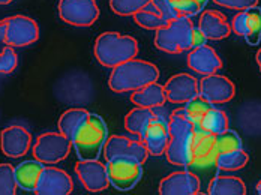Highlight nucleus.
I'll return each instance as SVG.
<instances>
[{
	"mask_svg": "<svg viewBox=\"0 0 261 195\" xmlns=\"http://www.w3.org/2000/svg\"><path fill=\"white\" fill-rule=\"evenodd\" d=\"M249 161L248 153L243 149H236L231 152H224L218 155L216 167L221 171H239L246 167Z\"/></svg>",
	"mask_w": 261,
	"mask_h": 195,
	"instance_id": "obj_28",
	"label": "nucleus"
},
{
	"mask_svg": "<svg viewBox=\"0 0 261 195\" xmlns=\"http://www.w3.org/2000/svg\"><path fill=\"white\" fill-rule=\"evenodd\" d=\"M152 0H110V8L114 14L122 17H132L143 8H146Z\"/></svg>",
	"mask_w": 261,
	"mask_h": 195,
	"instance_id": "obj_32",
	"label": "nucleus"
},
{
	"mask_svg": "<svg viewBox=\"0 0 261 195\" xmlns=\"http://www.w3.org/2000/svg\"><path fill=\"white\" fill-rule=\"evenodd\" d=\"M198 29L204 33L207 41H221L228 38L231 33L230 23L219 11H204L200 17Z\"/></svg>",
	"mask_w": 261,
	"mask_h": 195,
	"instance_id": "obj_21",
	"label": "nucleus"
},
{
	"mask_svg": "<svg viewBox=\"0 0 261 195\" xmlns=\"http://www.w3.org/2000/svg\"><path fill=\"white\" fill-rule=\"evenodd\" d=\"M164 89L167 101L176 105L186 104L188 101L200 95L198 80L186 72L176 74L171 78H168V81L164 84Z\"/></svg>",
	"mask_w": 261,
	"mask_h": 195,
	"instance_id": "obj_13",
	"label": "nucleus"
},
{
	"mask_svg": "<svg viewBox=\"0 0 261 195\" xmlns=\"http://www.w3.org/2000/svg\"><path fill=\"white\" fill-rule=\"evenodd\" d=\"M75 173L81 185L89 192H102L110 186L107 167L98 159H80V162L75 165Z\"/></svg>",
	"mask_w": 261,
	"mask_h": 195,
	"instance_id": "obj_14",
	"label": "nucleus"
},
{
	"mask_svg": "<svg viewBox=\"0 0 261 195\" xmlns=\"http://www.w3.org/2000/svg\"><path fill=\"white\" fill-rule=\"evenodd\" d=\"M159 80V69L153 63L141 59H130L113 68L108 87L114 93L135 92L144 86Z\"/></svg>",
	"mask_w": 261,
	"mask_h": 195,
	"instance_id": "obj_1",
	"label": "nucleus"
},
{
	"mask_svg": "<svg viewBox=\"0 0 261 195\" xmlns=\"http://www.w3.org/2000/svg\"><path fill=\"white\" fill-rule=\"evenodd\" d=\"M0 36L3 38V21H0Z\"/></svg>",
	"mask_w": 261,
	"mask_h": 195,
	"instance_id": "obj_43",
	"label": "nucleus"
},
{
	"mask_svg": "<svg viewBox=\"0 0 261 195\" xmlns=\"http://www.w3.org/2000/svg\"><path fill=\"white\" fill-rule=\"evenodd\" d=\"M200 96L207 99L210 104H225L230 102L236 95L233 81L224 75L212 74L198 80Z\"/></svg>",
	"mask_w": 261,
	"mask_h": 195,
	"instance_id": "obj_10",
	"label": "nucleus"
},
{
	"mask_svg": "<svg viewBox=\"0 0 261 195\" xmlns=\"http://www.w3.org/2000/svg\"><path fill=\"white\" fill-rule=\"evenodd\" d=\"M209 195H245L246 185L236 176H215L207 188Z\"/></svg>",
	"mask_w": 261,
	"mask_h": 195,
	"instance_id": "obj_24",
	"label": "nucleus"
},
{
	"mask_svg": "<svg viewBox=\"0 0 261 195\" xmlns=\"http://www.w3.org/2000/svg\"><path fill=\"white\" fill-rule=\"evenodd\" d=\"M3 42L9 47H29L39 39L38 23L26 15H12L3 20Z\"/></svg>",
	"mask_w": 261,
	"mask_h": 195,
	"instance_id": "obj_6",
	"label": "nucleus"
},
{
	"mask_svg": "<svg viewBox=\"0 0 261 195\" xmlns=\"http://www.w3.org/2000/svg\"><path fill=\"white\" fill-rule=\"evenodd\" d=\"M197 129H203L216 137L218 134L228 129V117L222 110L212 107L207 114L203 117V120L200 122V125L197 126Z\"/></svg>",
	"mask_w": 261,
	"mask_h": 195,
	"instance_id": "obj_26",
	"label": "nucleus"
},
{
	"mask_svg": "<svg viewBox=\"0 0 261 195\" xmlns=\"http://www.w3.org/2000/svg\"><path fill=\"white\" fill-rule=\"evenodd\" d=\"M206 42H207V38L204 36V33L198 27H194V32H192V48L204 45Z\"/></svg>",
	"mask_w": 261,
	"mask_h": 195,
	"instance_id": "obj_39",
	"label": "nucleus"
},
{
	"mask_svg": "<svg viewBox=\"0 0 261 195\" xmlns=\"http://www.w3.org/2000/svg\"><path fill=\"white\" fill-rule=\"evenodd\" d=\"M213 2L231 11H245L251 6H257L258 3V0H213Z\"/></svg>",
	"mask_w": 261,
	"mask_h": 195,
	"instance_id": "obj_38",
	"label": "nucleus"
},
{
	"mask_svg": "<svg viewBox=\"0 0 261 195\" xmlns=\"http://www.w3.org/2000/svg\"><path fill=\"white\" fill-rule=\"evenodd\" d=\"M179 17H194L198 15L209 0H170Z\"/></svg>",
	"mask_w": 261,
	"mask_h": 195,
	"instance_id": "obj_34",
	"label": "nucleus"
},
{
	"mask_svg": "<svg viewBox=\"0 0 261 195\" xmlns=\"http://www.w3.org/2000/svg\"><path fill=\"white\" fill-rule=\"evenodd\" d=\"M57 11L66 24L75 27H89L99 18L96 0H60Z\"/></svg>",
	"mask_w": 261,
	"mask_h": 195,
	"instance_id": "obj_8",
	"label": "nucleus"
},
{
	"mask_svg": "<svg viewBox=\"0 0 261 195\" xmlns=\"http://www.w3.org/2000/svg\"><path fill=\"white\" fill-rule=\"evenodd\" d=\"M72 147V141L62 132L41 134L33 146V156L44 165L59 164L68 158Z\"/></svg>",
	"mask_w": 261,
	"mask_h": 195,
	"instance_id": "obj_5",
	"label": "nucleus"
},
{
	"mask_svg": "<svg viewBox=\"0 0 261 195\" xmlns=\"http://www.w3.org/2000/svg\"><path fill=\"white\" fill-rule=\"evenodd\" d=\"M74 189L71 176L57 167H44L35 194L38 195H69Z\"/></svg>",
	"mask_w": 261,
	"mask_h": 195,
	"instance_id": "obj_12",
	"label": "nucleus"
},
{
	"mask_svg": "<svg viewBox=\"0 0 261 195\" xmlns=\"http://www.w3.org/2000/svg\"><path fill=\"white\" fill-rule=\"evenodd\" d=\"M216 159H218L216 137L203 129H197L194 140V159L191 167L201 168V170L216 167Z\"/></svg>",
	"mask_w": 261,
	"mask_h": 195,
	"instance_id": "obj_18",
	"label": "nucleus"
},
{
	"mask_svg": "<svg viewBox=\"0 0 261 195\" xmlns=\"http://www.w3.org/2000/svg\"><path fill=\"white\" fill-rule=\"evenodd\" d=\"M168 131H170V137H179L186 134H194L197 131V126L186 116L183 108H177L168 117Z\"/></svg>",
	"mask_w": 261,
	"mask_h": 195,
	"instance_id": "obj_27",
	"label": "nucleus"
},
{
	"mask_svg": "<svg viewBox=\"0 0 261 195\" xmlns=\"http://www.w3.org/2000/svg\"><path fill=\"white\" fill-rule=\"evenodd\" d=\"M107 173L110 179V185H113L119 191H130L143 177V164L138 161L117 156L107 161Z\"/></svg>",
	"mask_w": 261,
	"mask_h": 195,
	"instance_id": "obj_7",
	"label": "nucleus"
},
{
	"mask_svg": "<svg viewBox=\"0 0 261 195\" xmlns=\"http://www.w3.org/2000/svg\"><path fill=\"white\" fill-rule=\"evenodd\" d=\"M32 146V135L26 128L20 125H12L0 132V149L8 158L24 156Z\"/></svg>",
	"mask_w": 261,
	"mask_h": 195,
	"instance_id": "obj_16",
	"label": "nucleus"
},
{
	"mask_svg": "<svg viewBox=\"0 0 261 195\" xmlns=\"http://www.w3.org/2000/svg\"><path fill=\"white\" fill-rule=\"evenodd\" d=\"M93 53L102 66L113 69L114 66L137 57L138 41L117 32H105L96 38Z\"/></svg>",
	"mask_w": 261,
	"mask_h": 195,
	"instance_id": "obj_2",
	"label": "nucleus"
},
{
	"mask_svg": "<svg viewBox=\"0 0 261 195\" xmlns=\"http://www.w3.org/2000/svg\"><path fill=\"white\" fill-rule=\"evenodd\" d=\"M213 107V104H210L207 99H204L203 96H195L191 101H188L183 107V110L186 113V116L195 123V126L200 125V122L203 120V117L207 114L210 108Z\"/></svg>",
	"mask_w": 261,
	"mask_h": 195,
	"instance_id": "obj_31",
	"label": "nucleus"
},
{
	"mask_svg": "<svg viewBox=\"0 0 261 195\" xmlns=\"http://www.w3.org/2000/svg\"><path fill=\"white\" fill-rule=\"evenodd\" d=\"M231 32L243 36L249 45H258L261 39V8L251 6L240 11L231 21Z\"/></svg>",
	"mask_w": 261,
	"mask_h": 195,
	"instance_id": "obj_11",
	"label": "nucleus"
},
{
	"mask_svg": "<svg viewBox=\"0 0 261 195\" xmlns=\"http://www.w3.org/2000/svg\"><path fill=\"white\" fill-rule=\"evenodd\" d=\"M200 179L191 171H176L164 177L159 183L158 192L161 195H198Z\"/></svg>",
	"mask_w": 261,
	"mask_h": 195,
	"instance_id": "obj_15",
	"label": "nucleus"
},
{
	"mask_svg": "<svg viewBox=\"0 0 261 195\" xmlns=\"http://www.w3.org/2000/svg\"><path fill=\"white\" fill-rule=\"evenodd\" d=\"M152 5H153V8L156 9L158 12L170 23L171 20H174V18H177L179 15H177V12H176V9L173 8V5H171V2L170 0H152L150 2Z\"/></svg>",
	"mask_w": 261,
	"mask_h": 195,
	"instance_id": "obj_37",
	"label": "nucleus"
},
{
	"mask_svg": "<svg viewBox=\"0 0 261 195\" xmlns=\"http://www.w3.org/2000/svg\"><path fill=\"white\" fill-rule=\"evenodd\" d=\"M255 59H257V63H258V68H260V71H261V47H260V50L257 51V56H255Z\"/></svg>",
	"mask_w": 261,
	"mask_h": 195,
	"instance_id": "obj_40",
	"label": "nucleus"
},
{
	"mask_svg": "<svg viewBox=\"0 0 261 195\" xmlns=\"http://www.w3.org/2000/svg\"><path fill=\"white\" fill-rule=\"evenodd\" d=\"M17 188L15 167L6 162L0 164V195H15Z\"/></svg>",
	"mask_w": 261,
	"mask_h": 195,
	"instance_id": "obj_33",
	"label": "nucleus"
},
{
	"mask_svg": "<svg viewBox=\"0 0 261 195\" xmlns=\"http://www.w3.org/2000/svg\"><path fill=\"white\" fill-rule=\"evenodd\" d=\"M18 66V56L14 51V47L6 45L3 51L0 53V74H11L17 69Z\"/></svg>",
	"mask_w": 261,
	"mask_h": 195,
	"instance_id": "obj_36",
	"label": "nucleus"
},
{
	"mask_svg": "<svg viewBox=\"0 0 261 195\" xmlns=\"http://www.w3.org/2000/svg\"><path fill=\"white\" fill-rule=\"evenodd\" d=\"M194 23L188 17H177L155 30V47L168 54H180L192 48Z\"/></svg>",
	"mask_w": 261,
	"mask_h": 195,
	"instance_id": "obj_4",
	"label": "nucleus"
},
{
	"mask_svg": "<svg viewBox=\"0 0 261 195\" xmlns=\"http://www.w3.org/2000/svg\"><path fill=\"white\" fill-rule=\"evenodd\" d=\"M194 134H186L179 137H170L168 147L165 150L167 161L177 167H191L194 159Z\"/></svg>",
	"mask_w": 261,
	"mask_h": 195,
	"instance_id": "obj_20",
	"label": "nucleus"
},
{
	"mask_svg": "<svg viewBox=\"0 0 261 195\" xmlns=\"http://www.w3.org/2000/svg\"><path fill=\"white\" fill-rule=\"evenodd\" d=\"M134 21L140 26V27L146 29V30H158L159 27L165 26L168 21L158 12L153 8L152 3H149L146 8H143L141 11H138L137 14L132 15Z\"/></svg>",
	"mask_w": 261,
	"mask_h": 195,
	"instance_id": "obj_30",
	"label": "nucleus"
},
{
	"mask_svg": "<svg viewBox=\"0 0 261 195\" xmlns=\"http://www.w3.org/2000/svg\"><path fill=\"white\" fill-rule=\"evenodd\" d=\"M12 0H0V5H9Z\"/></svg>",
	"mask_w": 261,
	"mask_h": 195,
	"instance_id": "obj_41",
	"label": "nucleus"
},
{
	"mask_svg": "<svg viewBox=\"0 0 261 195\" xmlns=\"http://www.w3.org/2000/svg\"><path fill=\"white\" fill-rule=\"evenodd\" d=\"M87 114H89V112L84 110V108H69V110H66L60 116V119L57 122L59 132H62L68 138H72L75 129L79 128L80 123L86 119Z\"/></svg>",
	"mask_w": 261,
	"mask_h": 195,
	"instance_id": "obj_29",
	"label": "nucleus"
},
{
	"mask_svg": "<svg viewBox=\"0 0 261 195\" xmlns=\"http://www.w3.org/2000/svg\"><path fill=\"white\" fill-rule=\"evenodd\" d=\"M130 102L137 107H144V108H152V110L159 108L167 102L165 89L162 84H158V81L147 84L132 92Z\"/></svg>",
	"mask_w": 261,
	"mask_h": 195,
	"instance_id": "obj_22",
	"label": "nucleus"
},
{
	"mask_svg": "<svg viewBox=\"0 0 261 195\" xmlns=\"http://www.w3.org/2000/svg\"><path fill=\"white\" fill-rule=\"evenodd\" d=\"M143 141L152 156H164L165 150L170 143V131H168V120L164 117H155L150 120Z\"/></svg>",
	"mask_w": 261,
	"mask_h": 195,
	"instance_id": "obj_19",
	"label": "nucleus"
},
{
	"mask_svg": "<svg viewBox=\"0 0 261 195\" xmlns=\"http://www.w3.org/2000/svg\"><path fill=\"white\" fill-rule=\"evenodd\" d=\"M257 192L261 195V180L258 182V183H257Z\"/></svg>",
	"mask_w": 261,
	"mask_h": 195,
	"instance_id": "obj_42",
	"label": "nucleus"
},
{
	"mask_svg": "<svg viewBox=\"0 0 261 195\" xmlns=\"http://www.w3.org/2000/svg\"><path fill=\"white\" fill-rule=\"evenodd\" d=\"M186 63L191 71L200 74L201 77L216 74L222 69V60L219 54L210 45L204 44L195 48H191L189 54L186 57Z\"/></svg>",
	"mask_w": 261,
	"mask_h": 195,
	"instance_id": "obj_17",
	"label": "nucleus"
},
{
	"mask_svg": "<svg viewBox=\"0 0 261 195\" xmlns=\"http://www.w3.org/2000/svg\"><path fill=\"white\" fill-rule=\"evenodd\" d=\"M216 147H218V155L224 152H231L236 149H242V138L236 131L227 129L216 135Z\"/></svg>",
	"mask_w": 261,
	"mask_h": 195,
	"instance_id": "obj_35",
	"label": "nucleus"
},
{
	"mask_svg": "<svg viewBox=\"0 0 261 195\" xmlns=\"http://www.w3.org/2000/svg\"><path fill=\"white\" fill-rule=\"evenodd\" d=\"M105 161H110L117 156H126L144 164L149 158V150L143 140H132L123 135H111L104 144Z\"/></svg>",
	"mask_w": 261,
	"mask_h": 195,
	"instance_id": "obj_9",
	"label": "nucleus"
},
{
	"mask_svg": "<svg viewBox=\"0 0 261 195\" xmlns=\"http://www.w3.org/2000/svg\"><path fill=\"white\" fill-rule=\"evenodd\" d=\"M153 117H155V112L152 108L135 107L125 117V128L128 132L137 135L140 140H143L144 134H146V129H147V126Z\"/></svg>",
	"mask_w": 261,
	"mask_h": 195,
	"instance_id": "obj_25",
	"label": "nucleus"
},
{
	"mask_svg": "<svg viewBox=\"0 0 261 195\" xmlns=\"http://www.w3.org/2000/svg\"><path fill=\"white\" fill-rule=\"evenodd\" d=\"M108 138V128L104 119L98 114L89 113L79 125L72 135V146L77 150L80 159H98Z\"/></svg>",
	"mask_w": 261,
	"mask_h": 195,
	"instance_id": "obj_3",
	"label": "nucleus"
},
{
	"mask_svg": "<svg viewBox=\"0 0 261 195\" xmlns=\"http://www.w3.org/2000/svg\"><path fill=\"white\" fill-rule=\"evenodd\" d=\"M44 170V164L39 161H24L15 167V179L18 183V188L27 192H35L41 173Z\"/></svg>",
	"mask_w": 261,
	"mask_h": 195,
	"instance_id": "obj_23",
	"label": "nucleus"
}]
</instances>
